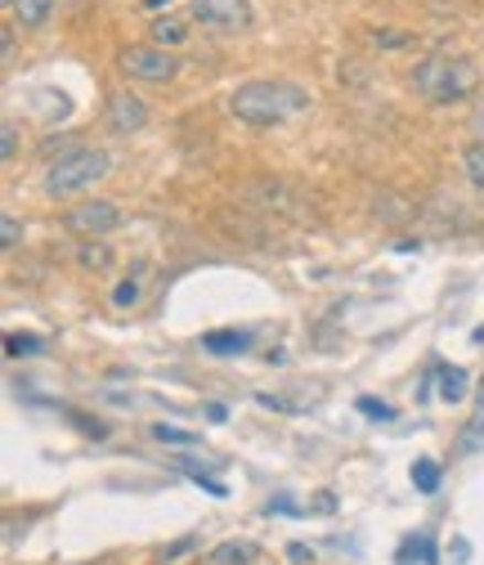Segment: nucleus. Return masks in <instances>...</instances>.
Listing matches in <instances>:
<instances>
[{
    "label": "nucleus",
    "mask_w": 484,
    "mask_h": 565,
    "mask_svg": "<svg viewBox=\"0 0 484 565\" xmlns=\"http://www.w3.org/2000/svg\"><path fill=\"white\" fill-rule=\"evenodd\" d=\"M310 108V90L297 82H243L229 95V113L256 130L265 126H283Z\"/></svg>",
    "instance_id": "obj_1"
},
{
    "label": "nucleus",
    "mask_w": 484,
    "mask_h": 565,
    "mask_svg": "<svg viewBox=\"0 0 484 565\" xmlns=\"http://www.w3.org/2000/svg\"><path fill=\"white\" fill-rule=\"evenodd\" d=\"M412 86H418V95L431 104H458V99L475 95L480 67L471 58H458V54H427L418 67H412Z\"/></svg>",
    "instance_id": "obj_2"
},
{
    "label": "nucleus",
    "mask_w": 484,
    "mask_h": 565,
    "mask_svg": "<svg viewBox=\"0 0 484 565\" xmlns=\"http://www.w3.org/2000/svg\"><path fill=\"white\" fill-rule=\"evenodd\" d=\"M108 171H112L108 153H99V149H73V153H63L58 162H50V171H45V193H50V198L86 193V189H95Z\"/></svg>",
    "instance_id": "obj_3"
},
{
    "label": "nucleus",
    "mask_w": 484,
    "mask_h": 565,
    "mask_svg": "<svg viewBox=\"0 0 484 565\" xmlns=\"http://www.w3.org/2000/svg\"><path fill=\"white\" fill-rule=\"evenodd\" d=\"M117 63H121L126 77L149 82V86H166V82H175V73H180V58H175L171 50H162V45H130V50H121Z\"/></svg>",
    "instance_id": "obj_4"
},
{
    "label": "nucleus",
    "mask_w": 484,
    "mask_h": 565,
    "mask_svg": "<svg viewBox=\"0 0 484 565\" xmlns=\"http://www.w3.org/2000/svg\"><path fill=\"white\" fill-rule=\"evenodd\" d=\"M63 225L73 230V234H82V238H104V234H112V230L121 225V211H117V202H108V198H90V202H82V206L67 211Z\"/></svg>",
    "instance_id": "obj_5"
},
{
    "label": "nucleus",
    "mask_w": 484,
    "mask_h": 565,
    "mask_svg": "<svg viewBox=\"0 0 484 565\" xmlns=\"http://www.w3.org/2000/svg\"><path fill=\"white\" fill-rule=\"evenodd\" d=\"M193 19L212 32H243L251 28V0H193Z\"/></svg>",
    "instance_id": "obj_6"
},
{
    "label": "nucleus",
    "mask_w": 484,
    "mask_h": 565,
    "mask_svg": "<svg viewBox=\"0 0 484 565\" xmlns=\"http://www.w3.org/2000/svg\"><path fill=\"white\" fill-rule=\"evenodd\" d=\"M144 121H149V108H144L140 95L117 90V95L108 99V130H112V135H135V130H144Z\"/></svg>",
    "instance_id": "obj_7"
},
{
    "label": "nucleus",
    "mask_w": 484,
    "mask_h": 565,
    "mask_svg": "<svg viewBox=\"0 0 484 565\" xmlns=\"http://www.w3.org/2000/svg\"><path fill=\"white\" fill-rule=\"evenodd\" d=\"M144 278H149V260H135L130 274L112 288V306L117 310H135V306H140L144 301Z\"/></svg>",
    "instance_id": "obj_8"
},
{
    "label": "nucleus",
    "mask_w": 484,
    "mask_h": 565,
    "mask_svg": "<svg viewBox=\"0 0 484 565\" xmlns=\"http://www.w3.org/2000/svg\"><path fill=\"white\" fill-rule=\"evenodd\" d=\"M251 345V337L247 332H234V328H221V332H206L202 337V350H212V355H243V350Z\"/></svg>",
    "instance_id": "obj_9"
},
{
    "label": "nucleus",
    "mask_w": 484,
    "mask_h": 565,
    "mask_svg": "<svg viewBox=\"0 0 484 565\" xmlns=\"http://www.w3.org/2000/svg\"><path fill=\"white\" fill-rule=\"evenodd\" d=\"M440 565V556H435V539L422 530V534H412V539H404V547H399V565Z\"/></svg>",
    "instance_id": "obj_10"
},
{
    "label": "nucleus",
    "mask_w": 484,
    "mask_h": 565,
    "mask_svg": "<svg viewBox=\"0 0 484 565\" xmlns=\"http://www.w3.org/2000/svg\"><path fill=\"white\" fill-rule=\"evenodd\" d=\"M480 449H484V408H475V413L466 417V427H462L453 454H458V458H475Z\"/></svg>",
    "instance_id": "obj_11"
},
{
    "label": "nucleus",
    "mask_w": 484,
    "mask_h": 565,
    "mask_svg": "<svg viewBox=\"0 0 484 565\" xmlns=\"http://www.w3.org/2000/svg\"><path fill=\"white\" fill-rule=\"evenodd\" d=\"M50 14H54V0H14V19H19V28H28V32L45 28Z\"/></svg>",
    "instance_id": "obj_12"
},
{
    "label": "nucleus",
    "mask_w": 484,
    "mask_h": 565,
    "mask_svg": "<svg viewBox=\"0 0 484 565\" xmlns=\"http://www.w3.org/2000/svg\"><path fill=\"white\" fill-rule=\"evenodd\" d=\"M77 260H82V269H95V274H104V269L112 265V247H108L104 238H86V243L77 247Z\"/></svg>",
    "instance_id": "obj_13"
},
{
    "label": "nucleus",
    "mask_w": 484,
    "mask_h": 565,
    "mask_svg": "<svg viewBox=\"0 0 484 565\" xmlns=\"http://www.w3.org/2000/svg\"><path fill=\"white\" fill-rule=\"evenodd\" d=\"M466 382H471L466 369H449V364H444V369H440V399H444V404L466 399Z\"/></svg>",
    "instance_id": "obj_14"
},
{
    "label": "nucleus",
    "mask_w": 484,
    "mask_h": 565,
    "mask_svg": "<svg viewBox=\"0 0 484 565\" xmlns=\"http://www.w3.org/2000/svg\"><path fill=\"white\" fill-rule=\"evenodd\" d=\"M412 484H418V493H435L440 489V467L431 458H418L412 462Z\"/></svg>",
    "instance_id": "obj_15"
},
{
    "label": "nucleus",
    "mask_w": 484,
    "mask_h": 565,
    "mask_svg": "<svg viewBox=\"0 0 484 565\" xmlns=\"http://www.w3.org/2000/svg\"><path fill=\"white\" fill-rule=\"evenodd\" d=\"M462 171H466V180H471V184L484 193V139L462 153Z\"/></svg>",
    "instance_id": "obj_16"
},
{
    "label": "nucleus",
    "mask_w": 484,
    "mask_h": 565,
    "mask_svg": "<svg viewBox=\"0 0 484 565\" xmlns=\"http://www.w3.org/2000/svg\"><path fill=\"white\" fill-rule=\"evenodd\" d=\"M189 36V28L180 19H158L153 23V45H180Z\"/></svg>",
    "instance_id": "obj_17"
},
{
    "label": "nucleus",
    "mask_w": 484,
    "mask_h": 565,
    "mask_svg": "<svg viewBox=\"0 0 484 565\" xmlns=\"http://www.w3.org/2000/svg\"><path fill=\"white\" fill-rule=\"evenodd\" d=\"M6 345H10V355H36V350L45 345L41 337H32V332H10L6 337Z\"/></svg>",
    "instance_id": "obj_18"
},
{
    "label": "nucleus",
    "mask_w": 484,
    "mask_h": 565,
    "mask_svg": "<svg viewBox=\"0 0 484 565\" xmlns=\"http://www.w3.org/2000/svg\"><path fill=\"white\" fill-rule=\"evenodd\" d=\"M153 436H158L162 445H197V436H193V431H180V427H166V422H158V427H153Z\"/></svg>",
    "instance_id": "obj_19"
},
{
    "label": "nucleus",
    "mask_w": 484,
    "mask_h": 565,
    "mask_svg": "<svg viewBox=\"0 0 484 565\" xmlns=\"http://www.w3.org/2000/svg\"><path fill=\"white\" fill-rule=\"evenodd\" d=\"M184 471L193 476V484H202L206 493H212V499H229V489H225L221 480H212V476H202V471H197V467H189V462H184Z\"/></svg>",
    "instance_id": "obj_20"
},
{
    "label": "nucleus",
    "mask_w": 484,
    "mask_h": 565,
    "mask_svg": "<svg viewBox=\"0 0 484 565\" xmlns=\"http://www.w3.org/2000/svg\"><path fill=\"white\" fill-rule=\"evenodd\" d=\"M359 413H368V417H381V422H390V417H395V408H390L386 399H373V395H364V399H359Z\"/></svg>",
    "instance_id": "obj_21"
},
{
    "label": "nucleus",
    "mask_w": 484,
    "mask_h": 565,
    "mask_svg": "<svg viewBox=\"0 0 484 565\" xmlns=\"http://www.w3.org/2000/svg\"><path fill=\"white\" fill-rule=\"evenodd\" d=\"M0 153H6V162L19 153V126L14 121H6V130H0Z\"/></svg>",
    "instance_id": "obj_22"
},
{
    "label": "nucleus",
    "mask_w": 484,
    "mask_h": 565,
    "mask_svg": "<svg viewBox=\"0 0 484 565\" xmlns=\"http://www.w3.org/2000/svg\"><path fill=\"white\" fill-rule=\"evenodd\" d=\"M0 247H19V221L14 216L0 221Z\"/></svg>",
    "instance_id": "obj_23"
},
{
    "label": "nucleus",
    "mask_w": 484,
    "mask_h": 565,
    "mask_svg": "<svg viewBox=\"0 0 484 565\" xmlns=\"http://www.w3.org/2000/svg\"><path fill=\"white\" fill-rule=\"evenodd\" d=\"M288 556H292V561H314V552H310L305 543H292V547H288Z\"/></svg>",
    "instance_id": "obj_24"
},
{
    "label": "nucleus",
    "mask_w": 484,
    "mask_h": 565,
    "mask_svg": "<svg viewBox=\"0 0 484 565\" xmlns=\"http://www.w3.org/2000/svg\"><path fill=\"white\" fill-rule=\"evenodd\" d=\"M206 417H212V422H225L229 413H225V404H212V408H206Z\"/></svg>",
    "instance_id": "obj_25"
},
{
    "label": "nucleus",
    "mask_w": 484,
    "mask_h": 565,
    "mask_svg": "<svg viewBox=\"0 0 484 565\" xmlns=\"http://www.w3.org/2000/svg\"><path fill=\"white\" fill-rule=\"evenodd\" d=\"M144 6H149V10H162V6H171V0H144Z\"/></svg>",
    "instance_id": "obj_26"
},
{
    "label": "nucleus",
    "mask_w": 484,
    "mask_h": 565,
    "mask_svg": "<svg viewBox=\"0 0 484 565\" xmlns=\"http://www.w3.org/2000/svg\"><path fill=\"white\" fill-rule=\"evenodd\" d=\"M475 399H480L475 408H484V377H480V391H475Z\"/></svg>",
    "instance_id": "obj_27"
},
{
    "label": "nucleus",
    "mask_w": 484,
    "mask_h": 565,
    "mask_svg": "<svg viewBox=\"0 0 484 565\" xmlns=\"http://www.w3.org/2000/svg\"><path fill=\"white\" fill-rule=\"evenodd\" d=\"M480 126H484V117H480Z\"/></svg>",
    "instance_id": "obj_28"
},
{
    "label": "nucleus",
    "mask_w": 484,
    "mask_h": 565,
    "mask_svg": "<svg viewBox=\"0 0 484 565\" xmlns=\"http://www.w3.org/2000/svg\"><path fill=\"white\" fill-rule=\"evenodd\" d=\"M10 6H14V0H10Z\"/></svg>",
    "instance_id": "obj_29"
}]
</instances>
